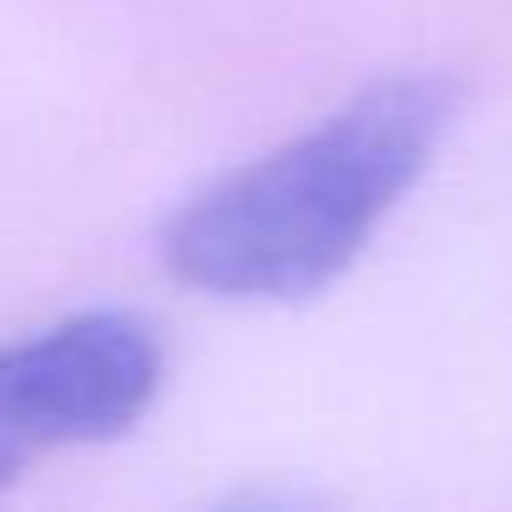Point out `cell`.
Returning a JSON list of instances; mask_svg holds the SVG:
<instances>
[{
  "instance_id": "1",
  "label": "cell",
  "mask_w": 512,
  "mask_h": 512,
  "mask_svg": "<svg viewBox=\"0 0 512 512\" xmlns=\"http://www.w3.org/2000/svg\"><path fill=\"white\" fill-rule=\"evenodd\" d=\"M457 116L435 72H397L199 188L160 237L182 287L221 303H303L347 276L419 188Z\"/></svg>"
},
{
  "instance_id": "2",
  "label": "cell",
  "mask_w": 512,
  "mask_h": 512,
  "mask_svg": "<svg viewBox=\"0 0 512 512\" xmlns=\"http://www.w3.org/2000/svg\"><path fill=\"white\" fill-rule=\"evenodd\" d=\"M166 386V336L133 309H83L0 342V446H94L127 435Z\"/></svg>"
},
{
  "instance_id": "3",
  "label": "cell",
  "mask_w": 512,
  "mask_h": 512,
  "mask_svg": "<svg viewBox=\"0 0 512 512\" xmlns=\"http://www.w3.org/2000/svg\"><path fill=\"white\" fill-rule=\"evenodd\" d=\"M17 474H23V452H12V446H0V490L12 485Z\"/></svg>"
}]
</instances>
